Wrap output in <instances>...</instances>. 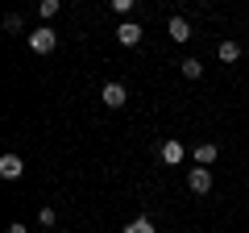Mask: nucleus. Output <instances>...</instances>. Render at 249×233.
I'll list each match as a JSON object with an SVG mask.
<instances>
[{
  "instance_id": "obj_1",
  "label": "nucleus",
  "mask_w": 249,
  "mask_h": 233,
  "mask_svg": "<svg viewBox=\"0 0 249 233\" xmlns=\"http://www.w3.org/2000/svg\"><path fill=\"white\" fill-rule=\"evenodd\" d=\"M54 46H58V34H54L50 25H42V29L29 34V50H34V54H50Z\"/></svg>"
},
{
  "instance_id": "obj_2",
  "label": "nucleus",
  "mask_w": 249,
  "mask_h": 233,
  "mask_svg": "<svg viewBox=\"0 0 249 233\" xmlns=\"http://www.w3.org/2000/svg\"><path fill=\"white\" fill-rule=\"evenodd\" d=\"M158 158L166 162V167H178V162L187 158V150H183V142H178V137H166V142L158 146Z\"/></svg>"
},
{
  "instance_id": "obj_3",
  "label": "nucleus",
  "mask_w": 249,
  "mask_h": 233,
  "mask_svg": "<svg viewBox=\"0 0 249 233\" xmlns=\"http://www.w3.org/2000/svg\"><path fill=\"white\" fill-rule=\"evenodd\" d=\"M100 100H104L108 108H124V100H129V92H124V83H104V92H100Z\"/></svg>"
},
{
  "instance_id": "obj_4",
  "label": "nucleus",
  "mask_w": 249,
  "mask_h": 233,
  "mask_svg": "<svg viewBox=\"0 0 249 233\" xmlns=\"http://www.w3.org/2000/svg\"><path fill=\"white\" fill-rule=\"evenodd\" d=\"M187 188L196 192V196H204V192L212 188V171H208V167H191V175H187Z\"/></svg>"
},
{
  "instance_id": "obj_5",
  "label": "nucleus",
  "mask_w": 249,
  "mask_h": 233,
  "mask_svg": "<svg viewBox=\"0 0 249 233\" xmlns=\"http://www.w3.org/2000/svg\"><path fill=\"white\" fill-rule=\"evenodd\" d=\"M142 34H145V29L137 25V21H121V29H116V42H121V46H137V42H142Z\"/></svg>"
},
{
  "instance_id": "obj_6",
  "label": "nucleus",
  "mask_w": 249,
  "mask_h": 233,
  "mask_svg": "<svg viewBox=\"0 0 249 233\" xmlns=\"http://www.w3.org/2000/svg\"><path fill=\"white\" fill-rule=\"evenodd\" d=\"M0 175H4V179H21V175H25L21 154H4V158H0Z\"/></svg>"
},
{
  "instance_id": "obj_7",
  "label": "nucleus",
  "mask_w": 249,
  "mask_h": 233,
  "mask_svg": "<svg viewBox=\"0 0 249 233\" xmlns=\"http://www.w3.org/2000/svg\"><path fill=\"white\" fill-rule=\"evenodd\" d=\"M216 54H220V63H237V58H241V46H237V42H229V38H224V42L216 46Z\"/></svg>"
},
{
  "instance_id": "obj_8",
  "label": "nucleus",
  "mask_w": 249,
  "mask_h": 233,
  "mask_svg": "<svg viewBox=\"0 0 249 233\" xmlns=\"http://www.w3.org/2000/svg\"><path fill=\"white\" fill-rule=\"evenodd\" d=\"M170 38H175V42H187V38H191V25H187V21L183 17H170Z\"/></svg>"
},
{
  "instance_id": "obj_9",
  "label": "nucleus",
  "mask_w": 249,
  "mask_h": 233,
  "mask_svg": "<svg viewBox=\"0 0 249 233\" xmlns=\"http://www.w3.org/2000/svg\"><path fill=\"white\" fill-rule=\"evenodd\" d=\"M212 162H216V146L212 142L196 146V167H212Z\"/></svg>"
},
{
  "instance_id": "obj_10",
  "label": "nucleus",
  "mask_w": 249,
  "mask_h": 233,
  "mask_svg": "<svg viewBox=\"0 0 249 233\" xmlns=\"http://www.w3.org/2000/svg\"><path fill=\"white\" fill-rule=\"evenodd\" d=\"M178 71H183L187 79H199V75H204V63H199V58H183V63H178Z\"/></svg>"
},
{
  "instance_id": "obj_11",
  "label": "nucleus",
  "mask_w": 249,
  "mask_h": 233,
  "mask_svg": "<svg viewBox=\"0 0 249 233\" xmlns=\"http://www.w3.org/2000/svg\"><path fill=\"white\" fill-rule=\"evenodd\" d=\"M124 233H158V229H154V221H150V216H137V221H129V225H124Z\"/></svg>"
},
{
  "instance_id": "obj_12",
  "label": "nucleus",
  "mask_w": 249,
  "mask_h": 233,
  "mask_svg": "<svg viewBox=\"0 0 249 233\" xmlns=\"http://www.w3.org/2000/svg\"><path fill=\"white\" fill-rule=\"evenodd\" d=\"M37 13H42V17H46V21H50V17H54V13H58V0H42V4H37Z\"/></svg>"
},
{
  "instance_id": "obj_13",
  "label": "nucleus",
  "mask_w": 249,
  "mask_h": 233,
  "mask_svg": "<svg viewBox=\"0 0 249 233\" xmlns=\"http://www.w3.org/2000/svg\"><path fill=\"white\" fill-rule=\"evenodd\" d=\"M108 4H112V9H116V13H121V17H124V13H129V9H133V4H137V0H108Z\"/></svg>"
},
{
  "instance_id": "obj_14",
  "label": "nucleus",
  "mask_w": 249,
  "mask_h": 233,
  "mask_svg": "<svg viewBox=\"0 0 249 233\" xmlns=\"http://www.w3.org/2000/svg\"><path fill=\"white\" fill-rule=\"evenodd\" d=\"M4 29H9V34H17V29H21V17H17V13H9V17H4Z\"/></svg>"
},
{
  "instance_id": "obj_15",
  "label": "nucleus",
  "mask_w": 249,
  "mask_h": 233,
  "mask_svg": "<svg viewBox=\"0 0 249 233\" xmlns=\"http://www.w3.org/2000/svg\"><path fill=\"white\" fill-rule=\"evenodd\" d=\"M37 221H42V225H54V221H58V213H54V208H42V216H37Z\"/></svg>"
},
{
  "instance_id": "obj_16",
  "label": "nucleus",
  "mask_w": 249,
  "mask_h": 233,
  "mask_svg": "<svg viewBox=\"0 0 249 233\" xmlns=\"http://www.w3.org/2000/svg\"><path fill=\"white\" fill-rule=\"evenodd\" d=\"M9 233H25V225H21V221H17V225H9Z\"/></svg>"
}]
</instances>
